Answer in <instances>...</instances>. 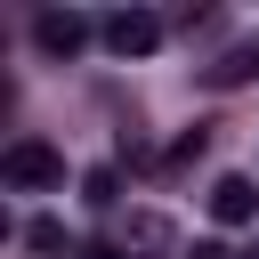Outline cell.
<instances>
[{
  "label": "cell",
  "instance_id": "6da1fadb",
  "mask_svg": "<svg viewBox=\"0 0 259 259\" xmlns=\"http://www.w3.org/2000/svg\"><path fill=\"white\" fill-rule=\"evenodd\" d=\"M0 178H8L16 194H40V186H65V154H57V146H40V138H16V146L0 154Z\"/></svg>",
  "mask_w": 259,
  "mask_h": 259
},
{
  "label": "cell",
  "instance_id": "7a4b0ae2",
  "mask_svg": "<svg viewBox=\"0 0 259 259\" xmlns=\"http://www.w3.org/2000/svg\"><path fill=\"white\" fill-rule=\"evenodd\" d=\"M105 49H113V57H154V49H162V16L113 8V16H105Z\"/></svg>",
  "mask_w": 259,
  "mask_h": 259
},
{
  "label": "cell",
  "instance_id": "3957f363",
  "mask_svg": "<svg viewBox=\"0 0 259 259\" xmlns=\"http://www.w3.org/2000/svg\"><path fill=\"white\" fill-rule=\"evenodd\" d=\"M32 40H40L49 57H73V49L89 40V16H81V8H40V16H32Z\"/></svg>",
  "mask_w": 259,
  "mask_h": 259
},
{
  "label": "cell",
  "instance_id": "277c9868",
  "mask_svg": "<svg viewBox=\"0 0 259 259\" xmlns=\"http://www.w3.org/2000/svg\"><path fill=\"white\" fill-rule=\"evenodd\" d=\"M210 219H219V227H251V219H259V186H251V178H219V186H210Z\"/></svg>",
  "mask_w": 259,
  "mask_h": 259
},
{
  "label": "cell",
  "instance_id": "5b68a950",
  "mask_svg": "<svg viewBox=\"0 0 259 259\" xmlns=\"http://www.w3.org/2000/svg\"><path fill=\"white\" fill-rule=\"evenodd\" d=\"M81 202H89V210H113V202H121V170H113V162H97V170L81 178Z\"/></svg>",
  "mask_w": 259,
  "mask_h": 259
},
{
  "label": "cell",
  "instance_id": "8992f818",
  "mask_svg": "<svg viewBox=\"0 0 259 259\" xmlns=\"http://www.w3.org/2000/svg\"><path fill=\"white\" fill-rule=\"evenodd\" d=\"M24 243H32V251H40V259H57V251H73V243H65V227H57V219H32V227H24Z\"/></svg>",
  "mask_w": 259,
  "mask_h": 259
},
{
  "label": "cell",
  "instance_id": "52a82bcc",
  "mask_svg": "<svg viewBox=\"0 0 259 259\" xmlns=\"http://www.w3.org/2000/svg\"><path fill=\"white\" fill-rule=\"evenodd\" d=\"M89 259H130V251H121V243H97V251H89Z\"/></svg>",
  "mask_w": 259,
  "mask_h": 259
},
{
  "label": "cell",
  "instance_id": "ba28073f",
  "mask_svg": "<svg viewBox=\"0 0 259 259\" xmlns=\"http://www.w3.org/2000/svg\"><path fill=\"white\" fill-rule=\"evenodd\" d=\"M251 259H259V251H251Z\"/></svg>",
  "mask_w": 259,
  "mask_h": 259
},
{
  "label": "cell",
  "instance_id": "9c48e42d",
  "mask_svg": "<svg viewBox=\"0 0 259 259\" xmlns=\"http://www.w3.org/2000/svg\"><path fill=\"white\" fill-rule=\"evenodd\" d=\"M251 49H259V40H251Z\"/></svg>",
  "mask_w": 259,
  "mask_h": 259
}]
</instances>
